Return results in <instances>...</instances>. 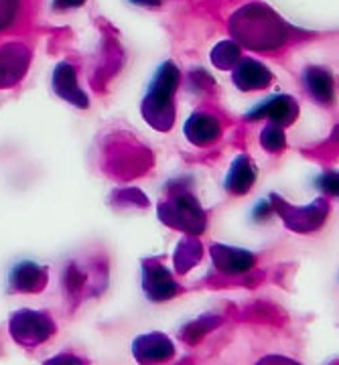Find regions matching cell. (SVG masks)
<instances>
[{
	"instance_id": "cell-1",
	"label": "cell",
	"mask_w": 339,
	"mask_h": 365,
	"mask_svg": "<svg viewBox=\"0 0 339 365\" xmlns=\"http://www.w3.org/2000/svg\"><path fill=\"white\" fill-rule=\"evenodd\" d=\"M232 41L250 51L273 53L297 39L300 33L264 2L240 6L228 21Z\"/></svg>"
},
{
	"instance_id": "cell-2",
	"label": "cell",
	"mask_w": 339,
	"mask_h": 365,
	"mask_svg": "<svg viewBox=\"0 0 339 365\" xmlns=\"http://www.w3.org/2000/svg\"><path fill=\"white\" fill-rule=\"evenodd\" d=\"M179 81H181V71L173 59H167L157 67L141 102L144 122L151 128L158 132H169L173 128L177 116L175 93L179 88Z\"/></svg>"
},
{
	"instance_id": "cell-3",
	"label": "cell",
	"mask_w": 339,
	"mask_h": 365,
	"mask_svg": "<svg viewBox=\"0 0 339 365\" xmlns=\"http://www.w3.org/2000/svg\"><path fill=\"white\" fill-rule=\"evenodd\" d=\"M161 223L185 235H201L208 230V213L189 191H175L157 205Z\"/></svg>"
},
{
	"instance_id": "cell-4",
	"label": "cell",
	"mask_w": 339,
	"mask_h": 365,
	"mask_svg": "<svg viewBox=\"0 0 339 365\" xmlns=\"http://www.w3.org/2000/svg\"><path fill=\"white\" fill-rule=\"evenodd\" d=\"M268 199H270L268 201L270 209L283 220V223L287 225L288 230L295 232V234L309 235L319 232L325 225L329 211H331V205H329L327 197H317L305 207H297V205L288 203L287 199H283L278 193H273Z\"/></svg>"
},
{
	"instance_id": "cell-5",
	"label": "cell",
	"mask_w": 339,
	"mask_h": 365,
	"mask_svg": "<svg viewBox=\"0 0 339 365\" xmlns=\"http://www.w3.org/2000/svg\"><path fill=\"white\" fill-rule=\"evenodd\" d=\"M104 153L108 157L106 170L118 179H132L136 175H143L144 170L153 165V157L148 148L132 140L131 136H120L116 140H112Z\"/></svg>"
},
{
	"instance_id": "cell-6",
	"label": "cell",
	"mask_w": 339,
	"mask_h": 365,
	"mask_svg": "<svg viewBox=\"0 0 339 365\" xmlns=\"http://www.w3.org/2000/svg\"><path fill=\"white\" fill-rule=\"evenodd\" d=\"M57 325L47 311L21 309L9 319V333L21 347L35 349L55 335Z\"/></svg>"
},
{
	"instance_id": "cell-7",
	"label": "cell",
	"mask_w": 339,
	"mask_h": 365,
	"mask_svg": "<svg viewBox=\"0 0 339 365\" xmlns=\"http://www.w3.org/2000/svg\"><path fill=\"white\" fill-rule=\"evenodd\" d=\"M141 270H143V278H141L143 292L151 302H165L183 292L181 284L175 280L173 272L161 262V258H144Z\"/></svg>"
},
{
	"instance_id": "cell-8",
	"label": "cell",
	"mask_w": 339,
	"mask_h": 365,
	"mask_svg": "<svg viewBox=\"0 0 339 365\" xmlns=\"http://www.w3.org/2000/svg\"><path fill=\"white\" fill-rule=\"evenodd\" d=\"M31 49L25 43L9 41L0 45V90L13 88L26 76L31 66Z\"/></svg>"
},
{
	"instance_id": "cell-9",
	"label": "cell",
	"mask_w": 339,
	"mask_h": 365,
	"mask_svg": "<svg viewBox=\"0 0 339 365\" xmlns=\"http://www.w3.org/2000/svg\"><path fill=\"white\" fill-rule=\"evenodd\" d=\"M132 355L138 365H158L167 364L175 357V343L169 335L155 331L144 333L132 341Z\"/></svg>"
},
{
	"instance_id": "cell-10",
	"label": "cell",
	"mask_w": 339,
	"mask_h": 365,
	"mask_svg": "<svg viewBox=\"0 0 339 365\" xmlns=\"http://www.w3.org/2000/svg\"><path fill=\"white\" fill-rule=\"evenodd\" d=\"M260 118H268L270 122L280 124L283 128L290 126L299 118V102L293 96H287V93H278V96H273V98H266L246 114V120H260Z\"/></svg>"
},
{
	"instance_id": "cell-11",
	"label": "cell",
	"mask_w": 339,
	"mask_h": 365,
	"mask_svg": "<svg viewBox=\"0 0 339 365\" xmlns=\"http://www.w3.org/2000/svg\"><path fill=\"white\" fill-rule=\"evenodd\" d=\"M51 86L55 96H59L61 100H66L67 104L81 108V110H86L90 106V98H88L86 91L81 90V86H79L78 71H76L74 63L59 61L55 66V69H53Z\"/></svg>"
},
{
	"instance_id": "cell-12",
	"label": "cell",
	"mask_w": 339,
	"mask_h": 365,
	"mask_svg": "<svg viewBox=\"0 0 339 365\" xmlns=\"http://www.w3.org/2000/svg\"><path fill=\"white\" fill-rule=\"evenodd\" d=\"M47 282H49V268L37 262H19L9 274L11 292L37 294L45 290Z\"/></svg>"
},
{
	"instance_id": "cell-13",
	"label": "cell",
	"mask_w": 339,
	"mask_h": 365,
	"mask_svg": "<svg viewBox=\"0 0 339 365\" xmlns=\"http://www.w3.org/2000/svg\"><path fill=\"white\" fill-rule=\"evenodd\" d=\"M232 81L240 91L266 90L274 81L273 71L254 57H240L232 69Z\"/></svg>"
},
{
	"instance_id": "cell-14",
	"label": "cell",
	"mask_w": 339,
	"mask_h": 365,
	"mask_svg": "<svg viewBox=\"0 0 339 365\" xmlns=\"http://www.w3.org/2000/svg\"><path fill=\"white\" fill-rule=\"evenodd\" d=\"M209 256H211L213 266L226 276L248 272L250 268H254V264H256V256L252 252L244 248H236V246H226V244H211Z\"/></svg>"
},
{
	"instance_id": "cell-15",
	"label": "cell",
	"mask_w": 339,
	"mask_h": 365,
	"mask_svg": "<svg viewBox=\"0 0 339 365\" xmlns=\"http://www.w3.org/2000/svg\"><path fill=\"white\" fill-rule=\"evenodd\" d=\"M183 132L191 144L209 146L222 136V122H220L218 114H213L209 110H197L187 118Z\"/></svg>"
},
{
	"instance_id": "cell-16",
	"label": "cell",
	"mask_w": 339,
	"mask_h": 365,
	"mask_svg": "<svg viewBox=\"0 0 339 365\" xmlns=\"http://www.w3.org/2000/svg\"><path fill=\"white\" fill-rule=\"evenodd\" d=\"M303 86L307 93L311 96L315 104L319 106H331L333 98H335V79L333 73L321 66H307L300 73Z\"/></svg>"
},
{
	"instance_id": "cell-17",
	"label": "cell",
	"mask_w": 339,
	"mask_h": 365,
	"mask_svg": "<svg viewBox=\"0 0 339 365\" xmlns=\"http://www.w3.org/2000/svg\"><path fill=\"white\" fill-rule=\"evenodd\" d=\"M256 177H258V170H256V165L252 163V158L248 155H238L226 175L223 187L230 195L242 197L254 187Z\"/></svg>"
},
{
	"instance_id": "cell-18",
	"label": "cell",
	"mask_w": 339,
	"mask_h": 365,
	"mask_svg": "<svg viewBox=\"0 0 339 365\" xmlns=\"http://www.w3.org/2000/svg\"><path fill=\"white\" fill-rule=\"evenodd\" d=\"M203 258V246L199 242L197 235H185L181 242L177 244L175 254H173V264H175V272L187 274L193 270L197 264Z\"/></svg>"
},
{
	"instance_id": "cell-19",
	"label": "cell",
	"mask_w": 339,
	"mask_h": 365,
	"mask_svg": "<svg viewBox=\"0 0 339 365\" xmlns=\"http://www.w3.org/2000/svg\"><path fill=\"white\" fill-rule=\"evenodd\" d=\"M31 0H0V35L14 31L26 19Z\"/></svg>"
},
{
	"instance_id": "cell-20",
	"label": "cell",
	"mask_w": 339,
	"mask_h": 365,
	"mask_svg": "<svg viewBox=\"0 0 339 365\" xmlns=\"http://www.w3.org/2000/svg\"><path fill=\"white\" fill-rule=\"evenodd\" d=\"M240 57H242V47L232 39L220 41V43L211 49V55H209L211 63L218 67V69H223V71L234 69L236 63L240 61Z\"/></svg>"
},
{
	"instance_id": "cell-21",
	"label": "cell",
	"mask_w": 339,
	"mask_h": 365,
	"mask_svg": "<svg viewBox=\"0 0 339 365\" xmlns=\"http://www.w3.org/2000/svg\"><path fill=\"white\" fill-rule=\"evenodd\" d=\"M260 144L268 153H280L287 146V134L280 124L268 122L260 130Z\"/></svg>"
},
{
	"instance_id": "cell-22",
	"label": "cell",
	"mask_w": 339,
	"mask_h": 365,
	"mask_svg": "<svg viewBox=\"0 0 339 365\" xmlns=\"http://www.w3.org/2000/svg\"><path fill=\"white\" fill-rule=\"evenodd\" d=\"M43 365H90L84 357H78L74 353H59V355H53Z\"/></svg>"
},
{
	"instance_id": "cell-23",
	"label": "cell",
	"mask_w": 339,
	"mask_h": 365,
	"mask_svg": "<svg viewBox=\"0 0 339 365\" xmlns=\"http://www.w3.org/2000/svg\"><path fill=\"white\" fill-rule=\"evenodd\" d=\"M319 189H323L329 197H338V173H327L317 182Z\"/></svg>"
},
{
	"instance_id": "cell-24",
	"label": "cell",
	"mask_w": 339,
	"mask_h": 365,
	"mask_svg": "<svg viewBox=\"0 0 339 365\" xmlns=\"http://www.w3.org/2000/svg\"><path fill=\"white\" fill-rule=\"evenodd\" d=\"M256 365H300L299 361H295V359H290L287 355H266V357H262L260 361H256Z\"/></svg>"
},
{
	"instance_id": "cell-25",
	"label": "cell",
	"mask_w": 339,
	"mask_h": 365,
	"mask_svg": "<svg viewBox=\"0 0 339 365\" xmlns=\"http://www.w3.org/2000/svg\"><path fill=\"white\" fill-rule=\"evenodd\" d=\"M86 2H88V0H53L51 9L53 11H59V13H64V11L79 9V6H84Z\"/></svg>"
},
{
	"instance_id": "cell-26",
	"label": "cell",
	"mask_w": 339,
	"mask_h": 365,
	"mask_svg": "<svg viewBox=\"0 0 339 365\" xmlns=\"http://www.w3.org/2000/svg\"><path fill=\"white\" fill-rule=\"evenodd\" d=\"M128 2L136 6H144V9H157L163 4V0H128Z\"/></svg>"
},
{
	"instance_id": "cell-27",
	"label": "cell",
	"mask_w": 339,
	"mask_h": 365,
	"mask_svg": "<svg viewBox=\"0 0 339 365\" xmlns=\"http://www.w3.org/2000/svg\"><path fill=\"white\" fill-rule=\"evenodd\" d=\"M331 365H338V364H331Z\"/></svg>"
}]
</instances>
